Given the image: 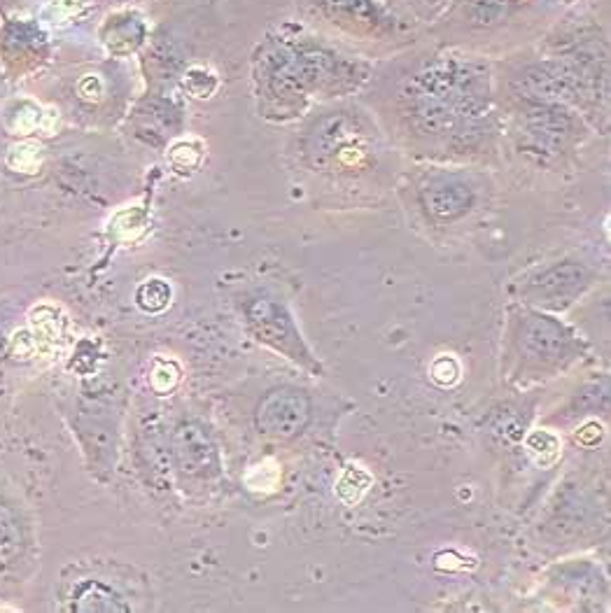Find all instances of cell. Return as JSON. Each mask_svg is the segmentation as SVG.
<instances>
[{
	"label": "cell",
	"mask_w": 611,
	"mask_h": 613,
	"mask_svg": "<svg viewBox=\"0 0 611 613\" xmlns=\"http://www.w3.org/2000/svg\"><path fill=\"white\" fill-rule=\"evenodd\" d=\"M147 35L145 19L138 12L119 10L112 12L103 19L101 28H98V40L105 47V52L115 56H126L143 45Z\"/></svg>",
	"instance_id": "obj_4"
},
{
	"label": "cell",
	"mask_w": 611,
	"mask_h": 613,
	"mask_svg": "<svg viewBox=\"0 0 611 613\" xmlns=\"http://www.w3.org/2000/svg\"><path fill=\"white\" fill-rule=\"evenodd\" d=\"M280 483V467L273 460H264L252 467L245 474V485L250 492H259V495H269L278 488Z\"/></svg>",
	"instance_id": "obj_15"
},
{
	"label": "cell",
	"mask_w": 611,
	"mask_h": 613,
	"mask_svg": "<svg viewBox=\"0 0 611 613\" xmlns=\"http://www.w3.org/2000/svg\"><path fill=\"white\" fill-rule=\"evenodd\" d=\"M5 164L14 173L35 175L42 166V147L33 140H21V143L10 147Z\"/></svg>",
	"instance_id": "obj_11"
},
{
	"label": "cell",
	"mask_w": 611,
	"mask_h": 613,
	"mask_svg": "<svg viewBox=\"0 0 611 613\" xmlns=\"http://www.w3.org/2000/svg\"><path fill=\"white\" fill-rule=\"evenodd\" d=\"M248 320L259 341L271 345L273 350L283 352L285 357L294 359V362H299L304 366H313L315 369L311 352H308L304 341H301V336H299L297 327H294L290 313H287L283 306L276 304V301L259 299L250 306Z\"/></svg>",
	"instance_id": "obj_1"
},
{
	"label": "cell",
	"mask_w": 611,
	"mask_h": 613,
	"mask_svg": "<svg viewBox=\"0 0 611 613\" xmlns=\"http://www.w3.org/2000/svg\"><path fill=\"white\" fill-rule=\"evenodd\" d=\"M173 453L180 471L189 478H213L220 474V455L199 422H185L175 429Z\"/></svg>",
	"instance_id": "obj_3"
},
{
	"label": "cell",
	"mask_w": 611,
	"mask_h": 613,
	"mask_svg": "<svg viewBox=\"0 0 611 613\" xmlns=\"http://www.w3.org/2000/svg\"><path fill=\"white\" fill-rule=\"evenodd\" d=\"M185 87L194 98H210L217 89V77L206 68L187 70Z\"/></svg>",
	"instance_id": "obj_20"
},
{
	"label": "cell",
	"mask_w": 611,
	"mask_h": 613,
	"mask_svg": "<svg viewBox=\"0 0 611 613\" xmlns=\"http://www.w3.org/2000/svg\"><path fill=\"white\" fill-rule=\"evenodd\" d=\"M525 336H528V345H532L537 352H542V355L560 350L565 343L563 327L549 320V317H532V322L528 324V334Z\"/></svg>",
	"instance_id": "obj_8"
},
{
	"label": "cell",
	"mask_w": 611,
	"mask_h": 613,
	"mask_svg": "<svg viewBox=\"0 0 611 613\" xmlns=\"http://www.w3.org/2000/svg\"><path fill=\"white\" fill-rule=\"evenodd\" d=\"M21 555V527L14 513L0 506V567L12 565Z\"/></svg>",
	"instance_id": "obj_10"
},
{
	"label": "cell",
	"mask_w": 611,
	"mask_h": 613,
	"mask_svg": "<svg viewBox=\"0 0 611 613\" xmlns=\"http://www.w3.org/2000/svg\"><path fill=\"white\" fill-rule=\"evenodd\" d=\"M311 418V404L301 390L283 387L266 394V399L257 408V427L269 436L290 439L306 427Z\"/></svg>",
	"instance_id": "obj_2"
},
{
	"label": "cell",
	"mask_w": 611,
	"mask_h": 613,
	"mask_svg": "<svg viewBox=\"0 0 611 613\" xmlns=\"http://www.w3.org/2000/svg\"><path fill=\"white\" fill-rule=\"evenodd\" d=\"M203 159V145L199 140H178L168 150V161L175 171H194Z\"/></svg>",
	"instance_id": "obj_16"
},
{
	"label": "cell",
	"mask_w": 611,
	"mask_h": 613,
	"mask_svg": "<svg viewBox=\"0 0 611 613\" xmlns=\"http://www.w3.org/2000/svg\"><path fill=\"white\" fill-rule=\"evenodd\" d=\"M425 203L432 215L441 217V220H455V217L465 215L469 206H472V192H469V187L460 185V182L444 180L427 187Z\"/></svg>",
	"instance_id": "obj_5"
},
{
	"label": "cell",
	"mask_w": 611,
	"mask_h": 613,
	"mask_svg": "<svg viewBox=\"0 0 611 613\" xmlns=\"http://www.w3.org/2000/svg\"><path fill=\"white\" fill-rule=\"evenodd\" d=\"M77 611H126V604L119 602V597L105 588L103 583H87L77 595Z\"/></svg>",
	"instance_id": "obj_9"
},
{
	"label": "cell",
	"mask_w": 611,
	"mask_h": 613,
	"mask_svg": "<svg viewBox=\"0 0 611 613\" xmlns=\"http://www.w3.org/2000/svg\"><path fill=\"white\" fill-rule=\"evenodd\" d=\"M77 94H80L82 101L96 103L101 101L103 96V82L98 75H84L80 82H77Z\"/></svg>",
	"instance_id": "obj_22"
},
{
	"label": "cell",
	"mask_w": 611,
	"mask_h": 613,
	"mask_svg": "<svg viewBox=\"0 0 611 613\" xmlns=\"http://www.w3.org/2000/svg\"><path fill=\"white\" fill-rule=\"evenodd\" d=\"M528 450L539 464H551L560 453V441L549 432H535L528 436Z\"/></svg>",
	"instance_id": "obj_18"
},
{
	"label": "cell",
	"mask_w": 611,
	"mask_h": 613,
	"mask_svg": "<svg viewBox=\"0 0 611 613\" xmlns=\"http://www.w3.org/2000/svg\"><path fill=\"white\" fill-rule=\"evenodd\" d=\"M136 299L138 306L143 308L145 313H161V310L171 304V285H168L166 280L152 278L140 285Z\"/></svg>",
	"instance_id": "obj_14"
},
{
	"label": "cell",
	"mask_w": 611,
	"mask_h": 613,
	"mask_svg": "<svg viewBox=\"0 0 611 613\" xmlns=\"http://www.w3.org/2000/svg\"><path fill=\"white\" fill-rule=\"evenodd\" d=\"M147 215L140 208H124L112 217L110 231L122 241H136V238L145 231Z\"/></svg>",
	"instance_id": "obj_12"
},
{
	"label": "cell",
	"mask_w": 611,
	"mask_h": 613,
	"mask_svg": "<svg viewBox=\"0 0 611 613\" xmlns=\"http://www.w3.org/2000/svg\"><path fill=\"white\" fill-rule=\"evenodd\" d=\"M42 119H45V108L31 98H12L3 108L5 129L19 138H26L42 129Z\"/></svg>",
	"instance_id": "obj_6"
},
{
	"label": "cell",
	"mask_w": 611,
	"mask_h": 613,
	"mask_svg": "<svg viewBox=\"0 0 611 613\" xmlns=\"http://www.w3.org/2000/svg\"><path fill=\"white\" fill-rule=\"evenodd\" d=\"M87 10V0H49L45 14L54 24H68Z\"/></svg>",
	"instance_id": "obj_19"
},
{
	"label": "cell",
	"mask_w": 611,
	"mask_h": 613,
	"mask_svg": "<svg viewBox=\"0 0 611 613\" xmlns=\"http://www.w3.org/2000/svg\"><path fill=\"white\" fill-rule=\"evenodd\" d=\"M432 376H434V380H439V383H444V385L455 383V380H458V376H460L458 362H455L453 357H439L432 366Z\"/></svg>",
	"instance_id": "obj_21"
},
{
	"label": "cell",
	"mask_w": 611,
	"mask_h": 613,
	"mask_svg": "<svg viewBox=\"0 0 611 613\" xmlns=\"http://www.w3.org/2000/svg\"><path fill=\"white\" fill-rule=\"evenodd\" d=\"M369 483H371V476L367 474V471H362L360 467H348L339 483V495L346 504H357L362 499L364 492H367Z\"/></svg>",
	"instance_id": "obj_17"
},
{
	"label": "cell",
	"mask_w": 611,
	"mask_h": 613,
	"mask_svg": "<svg viewBox=\"0 0 611 613\" xmlns=\"http://www.w3.org/2000/svg\"><path fill=\"white\" fill-rule=\"evenodd\" d=\"M327 10L332 17L360 21V24L371 26L376 21V12L371 0H327Z\"/></svg>",
	"instance_id": "obj_13"
},
{
	"label": "cell",
	"mask_w": 611,
	"mask_h": 613,
	"mask_svg": "<svg viewBox=\"0 0 611 613\" xmlns=\"http://www.w3.org/2000/svg\"><path fill=\"white\" fill-rule=\"evenodd\" d=\"M584 269L579 266H563V269H553L546 273V276L539 278L537 283V294L539 297L549 299L544 304H558V299L572 297L574 292L579 290L581 283H584Z\"/></svg>",
	"instance_id": "obj_7"
},
{
	"label": "cell",
	"mask_w": 611,
	"mask_h": 613,
	"mask_svg": "<svg viewBox=\"0 0 611 613\" xmlns=\"http://www.w3.org/2000/svg\"><path fill=\"white\" fill-rule=\"evenodd\" d=\"M567 3H574V0H567Z\"/></svg>",
	"instance_id": "obj_23"
}]
</instances>
